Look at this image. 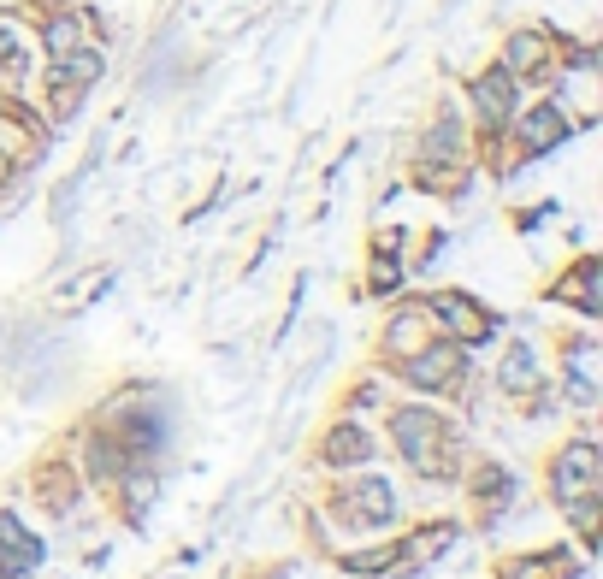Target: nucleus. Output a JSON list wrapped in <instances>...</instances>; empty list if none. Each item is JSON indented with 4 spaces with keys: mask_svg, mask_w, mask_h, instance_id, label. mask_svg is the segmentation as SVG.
<instances>
[{
    "mask_svg": "<svg viewBox=\"0 0 603 579\" xmlns=\"http://www.w3.org/2000/svg\"><path fill=\"white\" fill-rule=\"evenodd\" d=\"M438 438H444L438 414H426V408H408V414H397V444L408 450V461H420L426 473H444V455H438Z\"/></svg>",
    "mask_w": 603,
    "mask_h": 579,
    "instance_id": "f257e3e1",
    "label": "nucleus"
},
{
    "mask_svg": "<svg viewBox=\"0 0 603 579\" xmlns=\"http://www.w3.org/2000/svg\"><path fill=\"white\" fill-rule=\"evenodd\" d=\"M592 491H598V455L592 444H568L556 461V497L574 509V503H592Z\"/></svg>",
    "mask_w": 603,
    "mask_h": 579,
    "instance_id": "f03ea898",
    "label": "nucleus"
},
{
    "mask_svg": "<svg viewBox=\"0 0 603 579\" xmlns=\"http://www.w3.org/2000/svg\"><path fill=\"white\" fill-rule=\"evenodd\" d=\"M42 562V544L18 526V515H0V574H24Z\"/></svg>",
    "mask_w": 603,
    "mask_h": 579,
    "instance_id": "7ed1b4c3",
    "label": "nucleus"
},
{
    "mask_svg": "<svg viewBox=\"0 0 603 579\" xmlns=\"http://www.w3.org/2000/svg\"><path fill=\"white\" fill-rule=\"evenodd\" d=\"M473 101H479V113H485L491 125H503V119H509V107H515V77H509V71L479 77V83H473Z\"/></svg>",
    "mask_w": 603,
    "mask_h": 579,
    "instance_id": "20e7f679",
    "label": "nucleus"
},
{
    "mask_svg": "<svg viewBox=\"0 0 603 579\" xmlns=\"http://www.w3.org/2000/svg\"><path fill=\"white\" fill-rule=\"evenodd\" d=\"M391 515H397V509H391V491H385V479H367V485H355V491H349V520L385 526Z\"/></svg>",
    "mask_w": 603,
    "mask_h": 579,
    "instance_id": "39448f33",
    "label": "nucleus"
},
{
    "mask_svg": "<svg viewBox=\"0 0 603 579\" xmlns=\"http://www.w3.org/2000/svg\"><path fill=\"white\" fill-rule=\"evenodd\" d=\"M432 308H438V314H444V325H450V331H462V337H468V343H479V337H491V320H485V314H479V308H473L468 296H438V302H432Z\"/></svg>",
    "mask_w": 603,
    "mask_h": 579,
    "instance_id": "423d86ee",
    "label": "nucleus"
},
{
    "mask_svg": "<svg viewBox=\"0 0 603 579\" xmlns=\"http://www.w3.org/2000/svg\"><path fill=\"white\" fill-rule=\"evenodd\" d=\"M402 373H408L414 385H426V390L450 385V379H456V349H426V355H420V361H408Z\"/></svg>",
    "mask_w": 603,
    "mask_h": 579,
    "instance_id": "0eeeda50",
    "label": "nucleus"
},
{
    "mask_svg": "<svg viewBox=\"0 0 603 579\" xmlns=\"http://www.w3.org/2000/svg\"><path fill=\"white\" fill-rule=\"evenodd\" d=\"M521 136H527V148H550V142H562L568 136V119H562V107H533L527 113V125H521Z\"/></svg>",
    "mask_w": 603,
    "mask_h": 579,
    "instance_id": "6e6552de",
    "label": "nucleus"
},
{
    "mask_svg": "<svg viewBox=\"0 0 603 579\" xmlns=\"http://www.w3.org/2000/svg\"><path fill=\"white\" fill-rule=\"evenodd\" d=\"M367 455H373V444H367V432H361V426H337L332 438H326V461H332V467L367 461Z\"/></svg>",
    "mask_w": 603,
    "mask_h": 579,
    "instance_id": "1a4fd4ad",
    "label": "nucleus"
},
{
    "mask_svg": "<svg viewBox=\"0 0 603 579\" xmlns=\"http://www.w3.org/2000/svg\"><path fill=\"white\" fill-rule=\"evenodd\" d=\"M538 60H544V42H538V36H515V42H509L503 71H509V77H521V71H538Z\"/></svg>",
    "mask_w": 603,
    "mask_h": 579,
    "instance_id": "9d476101",
    "label": "nucleus"
},
{
    "mask_svg": "<svg viewBox=\"0 0 603 579\" xmlns=\"http://www.w3.org/2000/svg\"><path fill=\"white\" fill-rule=\"evenodd\" d=\"M538 373H533V355L527 349H509V361H503V390H533Z\"/></svg>",
    "mask_w": 603,
    "mask_h": 579,
    "instance_id": "9b49d317",
    "label": "nucleus"
},
{
    "mask_svg": "<svg viewBox=\"0 0 603 579\" xmlns=\"http://www.w3.org/2000/svg\"><path fill=\"white\" fill-rule=\"evenodd\" d=\"M77 48H83V30H77L71 18H54V24H48V54L66 60V54H77Z\"/></svg>",
    "mask_w": 603,
    "mask_h": 579,
    "instance_id": "f8f14e48",
    "label": "nucleus"
},
{
    "mask_svg": "<svg viewBox=\"0 0 603 579\" xmlns=\"http://www.w3.org/2000/svg\"><path fill=\"white\" fill-rule=\"evenodd\" d=\"M550 574H562V568H550V562H521V568H509L503 579H550Z\"/></svg>",
    "mask_w": 603,
    "mask_h": 579,
    "instance_id": "ddd939ff",
    "label": "nucleus"
},
{
    "mask_svg": "<svg viewBox=\"0 0 603 579\" xmlns=\"http://www.w3.org/2000/svg\"><path fill=\"white\" fill-rule=\"evenodd\" d=\"M125 497H131L136 509H142V503H154V479H131V485H125Z\"/></svg>",
    "mask_w": 603,
    "mask_h": 579,
    "instance_id": "4468645a",
    "label": "nucleus"
},
{
    "mask_svg": "<svg viewBox=\"0 0 603 579\" xmlns=\"http://www.w3.org/2000/svg\"><path fill=\"white\" fill-rule=\"evenodd\" d=\"M6 172H12V166H6V154H0V190H6Z\"/></svg>",
    "mask_w": 603,
    "mask_h": 579,
    "instance_id": "2eb2a0df",
    "label": "nucleus"
}]
</instances>
